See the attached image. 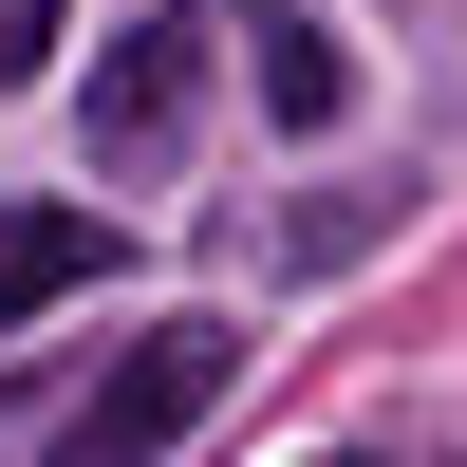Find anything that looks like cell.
Instances as JSON below:
<instances>
[{
    "mask_svg": "<svg viewBox=\"0 0 467 467\" xmlns=\"http://www.w3.org/2000/svg\"><path fill=\"white\" fill-rule=\"evenodd\" d=\"M224 356H244V337H224V318H150V337H131V356H112V374H94V393H75V411H57V467H150V449H169V431H187V411H206V393H224Z\"/></svg>",
    "mask_w": 467,
    "mask_h": 467,
    "instance_id": "cell-1",
    "label": "cell"
},
{
    "mask_svg": "<svg viewBox=\"0 0 467 467\" xmlns=\"http://www.w3.org/2000/svg\"><path fill=\"white\" fill-rule=\"evenodd\" d=\"M187 94H206V19H112V57H94V169H150V150L187 131Z\"/></svg>",
    "mask_w": 467,
    "mask_h": 467,
    "instance_id": "cell-2",
    "label": "cell"
},
{
    "mask_svg": "<svg viewBox=\"0 0 467 467\" xmlns=\"http://www.w3.org/2000/svg\"><path fill=\"white\" fill-rule=\"evenodd\" d=\"M75 281H112V206H0V337Z\"/></svg>",
    "mask_w": 467,
    "mask_h": 467,
    "instance_id": "cell-3",
    "label": "cell"
},
{
    "mask_svg": "<svg viewBox=\"0 0 467 467\" xmlns=\"http://www.w3.org/2000/svg\"><path fill=\"white\" fill-rule=\"evenodd\" d=\"M262 112H281V131H337V112H356V57H337L318 19H262Z\"/></svg>",
    "mask_w": 467,
    "mask_h": 467,
    "instance_id": "cell-4",
    "label": "cell"
},
{
    "mask_svg": "<svg viewBox=\"0 0 467 467\" xmlns=\"http://www.w3.org/2000/svg\"><path fill=\"white\" fill-rule=\"evenodd\" d=\"M37 57H57V0H0V94H19Z\"/></svg>",
    "mask_w": 467,
    "mask_h": 467,
    "instance_id": "cell-5",
    "label": "cell"
}]
</instances>
